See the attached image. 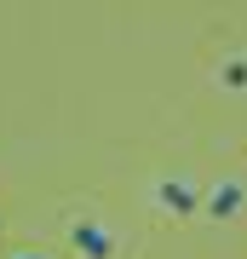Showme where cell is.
I'll return each instance as SVG.
<instances>
[{
    "instance_id": "2",
    "label": "cell",
    "mask_w": 247,
    "mask_h": 259,
    "mask_svg": "<svg viewBox=\"0 0 247 259\" xmlns=\"http://www.w3.org/2000/svg\"><path fill=\"white\" fill-rule=\"evenodd\" d=\"M150 207L173 213V219H195V213H202V179H190V173L156 179V185H150Z\"/></svg>"
},
{
    "instance_id": "5",
    "label": "cell",
    "mask_w": 247,
    "mask_h": 259,
    "mask_svg": "<svg viewBox=\"0 0 247 259\" xmlns=\"http://www.w3.org/2000/svg\"><path fill=\"white\" fill-rule=\"evenodd\" d=\"M6 259H52V253H40V248H18V253H6Z\"/></svg>"
},
{
    "instance_id": "4",
    "label": "cell",
    "mask_w": 247,
    "mask_h": 259,
    "mask_svg": "<svg viewBox=\"0 0 247 259\" xmlns=\"http://www.w3.org/2000/svg\"><path fill=\"white\" fill-rule=\"evenodd\" d=\"M213 81L224 87V93H247V47H236V52H224L219 64H213Z\"/></svg>"
},
{
    "instance_id": "1",
    "label": "cell",
    "mask_w": 247,
    "mask_h": 259,
    "mask_svg": "<svg viewBox=\"0 0 247 259\" xmlns=\"http://www.w3.org/2000/svg\"><path fill=\"white\" fill-rule=\"evenodd\" d=\"M64 242L75 248V259H115V231H110V219L104 213H92V207H81V213H69L64 219Z\"/></svg>"
},
{
    "instance_id": "3",
    "label": "cell",
    "mask_w": 247,
    "mask_h": 259,
    "mask_svg": "<svg viewBox=\"0 0 247 259\" xmlns=\"http://www.w3.org/2000/svg\"><path fill=\"white\" fill-rule=\"evenodd\" d=\"M241 213H247V179L241 173H224V179H213V185H202V219L236 225Z\"/></svg>"
}]
</instances>
